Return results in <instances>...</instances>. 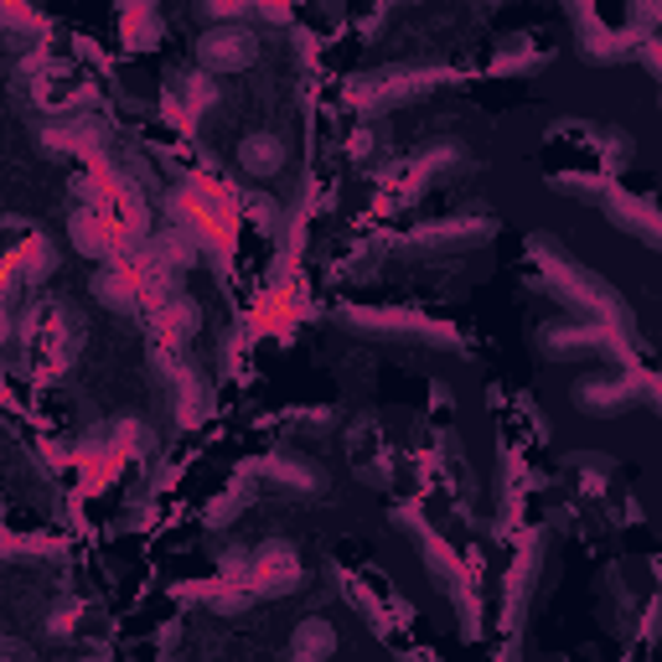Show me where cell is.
<instances>
[{"mask_svg": "<svg viewBox=\"0 0 662 662\" xmlns=\"http://www.w3.org/2000/svg\"><path fill=\"white\" fill-rule=\"evenodd\" d=\"M295 579H301V564H295L290 544H264L249 560V590L254 595H285L295 590Z\"/></svg>", "mask_w": 662, "mask_h": 662, "instance_id": "1", "label": "cell"}, {"mask_svg": "<svg viewBox=\"0 0 662 662\" xmlns=\"http://www.w3.org/2000/svg\"><path fill=\"white\" fill-rule=\"evenodd\" d=\"M249 57H254V36H243V32H213L203 42V63L213 73L249 68Z\"/></svg>", "mask_w": 662, "mask_h": 662, "instance_id": "2", "label": "cell"}, {"mask_svg": "<svg viewBox=\"0 0 662 662\" xmlns=\"http://www.w3.org/2000/svg\"><path fill=\"white\" fill-rule=\"evenodd\" d=\"M332 647H337V637H332V627H326V621H306V627L290 637V652H295V662H322Z\"/></svg>", "mask_w": 662, "mask_h": 662, "instance_id": "3", "label": "cell"}, {"mask_svg": "<svg viewBox=\"0 0 662 662\" xmlns=\"http://www.w3.org/2000/svg\"><path fill=\"white\" fill-rule=\"evenodd\" d=\"M238 155H243V166L254 171V176H270V171H280V161H285V145L274 135H249Z\"/></svg>", "mask_w": 662, "mask_h": 662, "instance_id": "4", "label": "cell"}]
</instances>
